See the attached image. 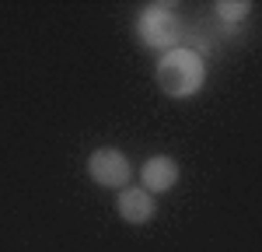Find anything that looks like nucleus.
Segmentation results:
<instances>
[{
  "label": "nucleus",
  "instance_id": "f257e3e1",
  "mask_svg": "<svg viewBox=\"0 0 262 252\" xmlns=\"http://www.w3.org/2000/svg\"><path fill=\"white\" fill-rule=\"evenodd\" d=\"M154 81L161 88L168 98H192V95H200L203 84H206V63L196 49H189V46H175V49H168L161 53V60L154 67Z\"/></svg>",
  "mask_w": 262,
  "mask_h": 252
},
{
  "label": "nucleus",
  "instance_id": "f03ea898",
  "mask_svg": "<svg viewBox=\"0 0 262 252\" xmlns=\"http://www.w3.org/2000/svg\"><path fill=\"white\" fill-rule=\"evenodd\" d=\"M137 35L147 49H175L179 46V35H182V25H179V14L171 11V4H150L143 7L140 18H137Z\"/></svg>",
  "mask_w": 262,
  "mask_h": 252
},
{
  "label": "nucleus",
  "instance_id": "7ed1b4c3",
  "mask_svg": "<svg viewBox=\"0 0 262 252\" xmlns=\"http://www.w3.org/2000/svg\"><path fill=\"white\" fill-rule=\"evenodd\" d=\"M88 175L101 189H126L133 168H129V158L119 147H98V151L88 154Z\"/></svg>",
  "mask_w": 262,
  "mask_h": 252
},
{
  "label": "nucleus",
  "instance_id": "20e7f679",
  "mask_svg": "<svg viewBox=\"0 0 262 252\" xmlns=\"http://www.w3.org/2000/svg\"><path fill=\"white\" fill-rule=\"evenodd\" d=\"M116 210H119V217L126 224H133V228H140V224H150L154 221V196L147 193L143 186H126L119 189V200H116Z\"/></svg>",
  "mask_w": 262,
  "mask_h": 252
},
{
  "label": "nucleus",
  "instance_id": "39448f33",
  "mask_svg": "<svg viewBox=\"0 0 262 252\" xmlns=\"http://www.w3.org/2000/svg\"><path fill=\"white\" fill-rule=\"evenodd\" d=\"M179 175H182L179 161H175V158H168V154H154V158H147L143 168H140V182H143V189H147L150 196L175 189Z\"/></svg>",
  "mask_w": 262,
  "mask_h": 252
},
{
  "label": "nucleus",
  "instance_id": "423d86ee",
  "mask_svg": "<svg viewBox=\"0 0 262 252\" xmlns=\"http://www.w3.org/2000/svg\"><path fill=\"white\" fill-rule=\"evenodd\" d=\"M213 14L221 18V25L238 28V25H245V18L252 14V4H248V0H217V4H213Z\"/></svg>",
  "mask_w": 262,
  "mask_h": 252
}]
</instances>
